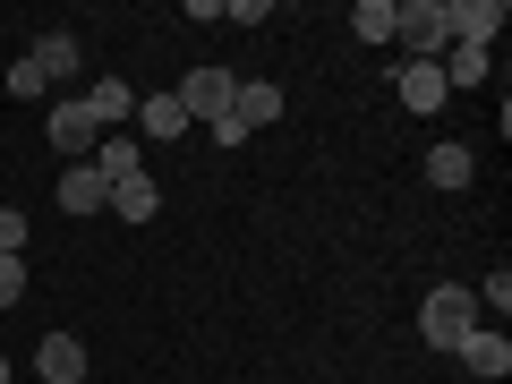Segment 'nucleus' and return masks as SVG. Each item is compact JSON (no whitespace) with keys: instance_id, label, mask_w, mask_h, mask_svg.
Instances as JSON below:
<instances>
[{"instance_id":"1a4fd4ad","label":"nucleus","mask_w":512,"mask_h":384,"mask_svg":"<svg viewBox=\"0 0 512 384\" xmlns=\"http://www.w3.org/2000/svg\"><path fill=\"white\" fill-rule=\"evenodd\" d=\"M35 376H43V384H86V342H77V333H43Z\"/></svg>"},{"instance_id":"7ed1b4c3","label":"nucleus","mask_w":512,"mask_h":384,"mask_svg":"<svg viewBox=\"0 0 512 384\" xmlns=\"http://www.w3.org/2000/svg\"><path fill=\"white\" fill-rule=\"evenodd\" d=\"M231 94H239V77H231V69H188L180 86H171V103L188 111V128H197V120L214 128V120H231Z\"/></svg>"},{"instance_id":"aec40b11","label":"nucleus","mask_w":512,"mask_h":384,"mask_svg":"<svg viewBox=\"0 0 512 384\" xmlns=\"http://www.w3.org/2000/svg\"><path fill=\"white\" fill-rule=\"evenodd\" d=\"M470 299H478V316L495 308V325H504V316H512V274H504V265H495V282H487V291H470Z\"/></svg>"},{"instance_id":"f8f14e48","label":"nucleus","mask_w":512,"mask_h":384,"mask_svg":"<svg viewBox=\"0 0 512 384\" xmlns=\"http://www.w3.org/2000/svg\"><path fill=\"white\" fill-rule=\"evenodd\" d=\"M86 111H94V128H120V120H137V86H128V77H94Z\"/></svg>"},{"instance_id":"f03ea898","label":"nucleus","mask_w":512,"mask_h":384,"mask_svg":"<svg viewBox=\"0 0 512 384\" xmlns=\"http://www.w3.org/2000/svg\"><path fill=\"white\" fill-rule=\"evenodd\" d=\"M393 52L444 60V0H393Z\"/></svg>"},{"instance_id":"4468645a","label":"nucleus","mask_w":512,"mask_h":384,"mask_svg":"<svg viewBox=\"0 0 512 384\" xmlns=\"http://www.w3.org/2000/svg\"><path fill=\"white\" fill-rule=\"evenodd\" d=\"M470 171H478L470 146H436V154H427V188H444V197H453V188H470Z\"/></svg>"},{"instance_id":"423d86ee","label":"nucleus","mask_w":512,"mask_h":384,"mask_svg":"<svg viewBox=\"0 0 512 384\" xmlns=\"http://www.w3.org/2000/svg\"><path fill=\"white\" fill-rule=\"evenodd\" d=\"M453 359L470 367V376H495V384L512 376V342H504V325H470V333H461V350H453Z\"/></svg>"},{"instance_id":"dca6fc26","label":"nucleus","mask_w":512,"mask_h":384,"mask_svg":"<svg viewBox=\"0 0 512 384\" xmlns=\"http://www.w3.org/2000/svg\"><path fill=\"white\" fill-rule=\"evenodd\" d=\"M137 128H146L154 146H163V137H180V128H188V111L171 103V94H146V103H137Z\"/></svg>"},{"instance_id":"ddd939ff","label":"nucleus","mask_w":512,"mask_h":384,"mask_svg":"<svg viewBox=\"0 0 512 384\" xmlns=\"http://www.w3.org/2000/svg\"><path fill=\"white\" fill-rule=\"evenodd\" d=\"M26 60L43 69V86H60V77H77V35H60V26H52V35H35V52H26Z\"/></svg>"},{"instance_id":"0eeeda50","label":"nucleus","mask_w":512,"mask_h":384,"mask_svg":"<svg viewBox=\"0 0 512 384\" xmlns=\"http://www.w3.org/2000/svg\"><path fill=\"white\" fill-rule=\"evenodd\" d=\"M231 120L248 128V137H256V128H274V120H282V86H274V77H239V94H231Z\"/></svg>"},{"instance_id":"9b49d317","label":"nucleus","mask_w":512,"mask_h":384,"mask_svg":"<svg viewBox=\"0 0 512 384\" xmlns=\"http://www.w3.org/2000/svg\"><path fill=\"white\" fill-rule=\"evenodd\" d=\"M103 205H111V188L94 180V163H69V171H60V214L86 222V214H103Z\"/></svg>"},{"instance_id":"f257e3e1","label":"nucleus","mask_w":512,"mask_h":384,"mask_svg":"<svg viewBox=\"0 0 512 384\" xmlns=\"http://www.w3.org/2000/svg\"><path fill=\"white\" fill-rule=\"evenodd\" d=\"M478 325V299L461 291V282H436V291L419 299V333H427V350H461V333Z\"/></svg>"},{"instance_id":"39448f33","label":"nucleus","mask_w":512,"mask_h":384,"mask_svg":"<svg viewBox=\"0 0 512 384\" xmlns=\"http://www.w3.org/2000/svg\"><path fill=\"white\" fill-rule=\"evenodd\" d=\"M393 94H402L410 111H444V103H453V86H444L436 60H393Z\"/></svg>"},{"instance_id":"4be33fe9","label":"nucleus","mask_w":512,"mask_h":384,"mask_svg":"<svg viewBox=\"0 0 512 384\" xmlns=\"http://www.w3.org/2000/svg\"><path fill=\"white\" fill-rule=\"evenodd\" d=\"M0 256H26V214L18 205H0Z\"/></svg>"},{"instance_id":"5701e85b","label":"nucleus","mask_w":512,"mask_h":384,"mask_svg":"<svg viewBox=\"0 0 512 384\" xmlns=\"http://www.w3.org/2000/svg\"><path fill=\"white\" fill-rule=\"evenodd\" d=\"M9 367H18V359H0V384H9Z\"/></svg>"},{"instance_id":"6e6552de","label":"nucleus","mask_w":512,"mask_h":384,"mask_svg":"<svg viewBox=\"0 0 512 384\" xmlns=\"http://www.w3.org/2000/svg\"><path fill=\"white\" fill-rule=\"evenodd\" d=\"M52 146H60V154H94V146H103V128H94L86 94H69V103H52Z\"/></svg>"},{"instance_id":"2eb2a0df","label":"nucleus","mask_w":512,"mask_h":384,"mask_svg":"<svg viewBox=\"0 0 512 384\" xmlns=\"http://www.w3.org/2000/svg\"><path fill=\"white\" fill-rule=\"evenodd\" d=\"M444 86H487V52H478V43H444Z\"/></svg>"},{"instance_id":"f3484780","label":"nucleus","mask_w":512,"mask_h":384,"mask_svg":"<svg viewBox=\"0 0 512 384\" xmlns=\"http://www.w3.org/2000/svg\"><path fill=\"white\" fill-rule=\"evenodd\" d=\"M154 205H163V188H154V180H128V188H111V214H120V222H154Z\"/></svg>"},{"instance_id":"6ab92c4d","label":"nucleus","mask_w":512,"mask_h":384,"mask_svg":"<svg viewBox=\"0 0 512 384\" xmlns=\"http://www.w3.org/2000/svg\"><path fill=\"white\" fill-rule=\"evenodd\" d=\"M9 94H18V103H43V69H35V60H9Z\"/></svg>"},{"instance_id":"20e7f679","label":"nucleus","mask_w":512,"mask_h":384,"mask_svg":"<svg viewBox=\"0 0 512 384\" xmlns=\"http://www.w3.org/2000/svg\"><path fill=\"white\" fill-rule=\"evenodd\" d=\"M504 26V0H444V43H478L487 52Z\"/></svg>"},{"instance_id":"9d476101","label":"nucleus","mask_w":512,"mask_h":384,"mask_svg":"<svg viewBox=\"0 0 512 384\" xmlns=\"http://www.w3.org/2000/svg\"><path fill=\"white\" fill-rule=\"evenodd\" d=\"M86 163H94V180H103V188H128V180H146V154L128 146V137H103V146H94Z\"/></svg>"},{"instance_id":"412c9836","label":"nucleus","mask_w":512,"mask_h":384,"mask_svg":"<svg viewBox=\"0 0 512 384\" xmlns=\"http://www.w3.org/2000/svg\"><path fill=\"white\" fill-rule=\"evenodd\" d=\"M26 299V256H0V308H18Z\"/></svg>"},{"instance_id":"a211bd4d","label":"nucleus","mask_w":512,"mask_h":384,"mask_svg":"<svg viewBox=\"0 0 512 384\" xmlns=\"http://www.w3.org/2000/svg\"><path fill=\"white\" fill-rule=\"evenodd\" d=\"M350 26H359V43H393V0H359Z\"/></svg>"}]
</instances>
